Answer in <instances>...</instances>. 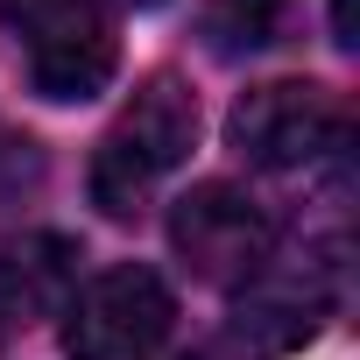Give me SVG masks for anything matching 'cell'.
Returning <instances> with one entry per match:
<instances>
[{"mask_svg": "<svg viewBox=\"0 0 360 360\" xmlns=\"http://www.w3.org/2000/svg\"><path fill=\"white\" fill-rule=\"evenodd\" d=\"M0 36H8L22 78L57 106L99 99L120 71L113 0H0Z\"/></svg>", "mask_w": 360, "mask_h": 360, "instance_id": "cell-2", "label": "cell"}, {"mask_svg": "<svg viewBox=\"0 0 360 360\" xmlns=\"http://www.w3.org/2000/svg\"><path fill=\"white\" fill-rule=\"evenodd\" d=\"M176 325V297L155 269L120 262L64 297V353L71 360H155Z\"/></svg>", "mask_w": 360, "mask_h": 360, "instance_id": "cell-4", "label": "cell"}, {"mask_svg": "<svg viewBox=\"0 0 360 360\" xmlns=\"http://www.w3.org/2000/svg\"><path fill=\"white\" fill-rule=\"evenodd\" d=\"M339 240H304V248H276L248 283H240V311L226 325V353L233 360H283L290 346H304L332 304H339Z\"/></svg>", "mask_w": 360, "mask_h": 360, "instance_id": "cell-3", "label": "cell"}, {"mask_svg": "<svg viewBox=\"0 0 360 360\" xmlns=\"http://www.w3.org/2000/svg\"><path fill=\"white\" fill-rule=\"evenodd\" d=\"M134 8H155V0H134Z\"/></svg>", "mask_w": 360, "mask_h": 360, "instance_id": "cell-10", "label": "cell"}, {"mask_svg": "<svg viewBox=\"0 0 360 360\" xmlns=\"http://www.w3.org/2000/svg\"><path fill=\"white\" fill-rule=\"evenodd\" d=\"M205 36H212L219 57L269 50L283 36V0H212V8H205Z\"/></svg>", "mask_w": 360, "mask_h": 360, "instance_id": "cell-8", "label": "cell"}, {"mask_svg": "<svg viewBox=\"0 0 360 360\" xmlns=\"http://www.w3.org/2000/svg\"><path fill=\"white\" fill-rule=\"evenodd\" d=\"M169 248H176V262H184L198 283L240 290L283 248V233H276V219H269V205L255 191L212 176V184H191L169 205Z\"/></svg>", "mask_w": 360, "mask_h": 360, "instance_id": "cell-6", "label": "cell"}, {"mask_svg": "<svg viewBox=\"0 0 360 360\" xmlns=\"http://www.w3.org/2000/svg\"><path fill=\"white\" fill-rule=\"evenodd\" d=\"M71 290H78V248L64 233H22L15 248H0V353L36 318H57Z\"/></svg>", "mask_w": 360, "mask_h": 360, "instance_id": "cell-7", "label": "cell"}, {"mask_svg": "<svg viewBox=\"0 0 360 360\" xmlns=\"http://www.w3.org/2000/svg\"><path fill=\"white\" fill-rule=\"evenodd\" d=\"M226 141L255 169H311L346 148V106L311 78H276L233 99Z\"/></svg>", "mask_w": 360, "mask_h": 360, "instance_id": "cell-5", "label": "cell"}, {"mask_svg": "<svg viewBox=\"0 0 360 360\" xmlns=\"http://www.w3.org/2000/svg\"><path fill=\"white\" fill-rule=\"evenodd\" d=\"M191 148H198V92L176 71L141 78L134 99L120 106V120L92 148V205L106 219H134Z\"/></svg>", "mask_w": 360, "mask_h": 360, "instance_id": "cell-1", "label": "cell"}, {"mask_svg": "<svg viewBox=\"0 0 360 360\" xmlns=\"http://www.w3.org/2000/svg\"><path fill=\"white\" fill-rule=\"evenodd\" d=\"M36 184H43V148L0 120V219H15L36 198Z\"/></svg>", "mask_w": 360, "mask_h": 360, "instance_id": "cell-9", "label": "cell"}]
</instances>
